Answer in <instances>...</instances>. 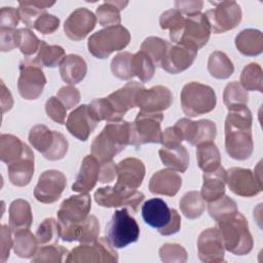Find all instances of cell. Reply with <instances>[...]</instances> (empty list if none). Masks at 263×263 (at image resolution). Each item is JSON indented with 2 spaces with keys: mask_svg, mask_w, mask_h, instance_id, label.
<instances>
[{
  "mask_svg": "<svg viewBox=\"0 0 263 263\" xmlns=\"http://www.w3.org/2000/svg\"><path fill=\"white\" fill-rule=\"evenodd\" d=\"M225 119V149L236 160L250 158L254 150L252 137V113L248 106L228 109Z\"/></svg>",
  "mask_w": 263,
  "mask_h": 263,
  "instance_id": "1",
  "label": "cell"
},
{
  "mask_svg": "<svg viewBox=\"0 0 263 263\" xmlns=\"http://www.w3.org/2000/svg\"><path fill=\"white\" fill-rule=\"evenodd\" d=\"M221 235L223 246L228 252L243 256L253 249V237L245 216L236 211L217 221L216 227Z\"/></svg>",
  "mask_w": 263,
  "mask_h": 263,
  "instance_id": "2",
  "label": "cell"
},
{
  "mask_svg": "<svg viewBox=\"0 0 263 263\" xmlns=\"http://www.w3.org/2000/svg\"><path fill=\"white\" fill-rule=\"evenodd\" d=\"M129 139L130 122L124 120L110 122L93 139L90 146L91 155L99 162L110 161L129 145Z\"/></svg>",
  "mask_w": 263,
  "mask_h": 263,
  "instance_id": "3",
  "label": "cell"
},
{
  "mask_svg": "<svg viewBox=\"0 0 263 263\" xmlns=\"http://www.w3.org/2000/svg\"><path fill=\"white\" fill-rule=\"evenodd\" d=\"M90 209L91 199L87 193L72 195L62 202L57 222L60 237L64 241H73L74 229L89 216Z\"/></svg>",
  "mask_w": 263,
  "mask_h": 263,
  "instance_id": "4",
  "label": "cell"
},
{
  "mask_svg": "<svg viewBox=\"0 0 263 263\" xmlns=\"http://www.w3.org/2000/svg\"><path fill=\"white\" fill-rule=\"evenodd\" d=\"M130 41V34L123 26L106 27L93 33L87 41L88 51L97 59H106L112 52L125 48Z\"/></svg>",
  "mask_w": 263,
  "mask_h": 263,
  "instance_id": "5",
  "label": "cell"
},
{
  "mask_svg": "<svg viewBox=\"0 0 263 263\" xmlns=\"http://www.w3.org/2000/svg\"><path fill=\"white\" fill-rule=\"evenodd\" d=\"M217 104L215 90L200 82L185 84L181 91V107L189 117L199 116L213 111Z\"/></svg>",
  "mask_w": 263,
  "mask_h": 263,
  "instance_id": "6",
  "label": "cell"
},
{
  "mask_svg": "<svg viewBox=\"0 0 263 263\" xmlns=\"http://www.w3.org/2000/svg\"><path fill=\"white\" fill-rule=\"evenodd\" d=\"M107 238L116 249H122L136 242L140 236V227L126 208L114 212L106 229Z\"/></svg>",
  "mask_w": 263,
  "mask_h": 263,
  "instance_id": "7",
  "label": "cell"
},
{
  "mask_svg": "<svg viewBox=\"0 0 263 263\" xmlns=\"http://www.w3.org/2000/svg\"><path fill=\"white\" fill-rule=\"evenodd\" d=\"M118 254L108 238L98 237L92 242L81 243L67 255V263H116Z\"/></svg>",
  "mask_w": 263,
  "mask_h": 263,
  "instance_id": "8",
  "label": "cell"
},
{
  "mask_svg": "<svg viewBox=\"0 0 263 263\" xmlns=\"http://www.w3.org/2000/svg\"><path fill=\"white\" fill-rule=\"evenodd\" d=\"M163 114L139 111L134 122H130L129 145L139 147L148 143H161V122Z\"/></svg>",
  "mask_w": 263,
  "mask_h": 263,
  "instance_id": "9",
  "label": "cell"
},
{
  "mask_svg": "<svg viewBox=\"0 0 263 263\" xmlns=\"http://www.w3.org/2000/svg\"><path fill=\"white\" fill-rule=\"evenodd\" d=\"M96 202L104 208L125 206L136 214L145 195L136 189H128L121 186H107L99 188L95 192Z\"/></svg>",
  "mask_w": 263,
  "mask_h": 263,
  "instance_id": "10",
  "label": "cell"
},
{
  "mask_svg": "<svg viewBox=\"0 0 263 263\" xmlns=\"http://www.w3.org/2000/svg\"><path fill=\"white\" fill-rule=\"evenodd\" d=\"M46 84V78L35 58H25L20 64L17 90L25 100L38 99Z\"/></svg>",
  "mask_w": 263,
  "mask_h": 263,
  "instance_id": "11",
  "label": "cell"
},
{
  "mask_svg": "<svg viewBox=\"0 0 263 263\" xmlns=\"http://www.w3.org/2000/svg\"><path fill=\"white\" fill-rule=\"evenodd\" d=\"M215 7L205 11L211 32L215 34L225 33L234 29L241 21V9L235 1L212 2Z\"/></svg>",
  "mask_w": 263,
  "mask_h": 263,
  "instance_id": "12",
  "label": "cell"
},
{
  "mask_svg": "<svg viewBox=\"0 0 263 263\" xmlns=\"http://www.w3.org/2000/svg\"><path fill=\"white\" fill-rule=\"evenodd\" d=\"M174 128L182 141H187L193 146L213 141L217 135L215 122L209 119L192 121L188 118H181L176 122Z\"/></svg>",
  "mask_w": 263,
  "mask_h": 263,
  "instance_id": "13",
  "label": "cell"
},
{
  "mask_svg": "<svg viewBox=\"0 0 263 263\" xmlns=\"http://www.w3.org/2000/svg\"><path fill=\"white\" fill-rule=\"evenodd\" d=\"M67 185L65 175L58 170L43 172L34 189L35 198L42 203H53L62 195Z\"/></svg>",
  "mask_w": 263,
  "mask_h": 263,
  "instance_id": "14",
  "label": "cell"
},
{
  "mask_svg": "<svg viewBox=\"0 0 263 263\" xmlns=\"http://www.w3.org/2000/svg\"><path fill=\"white\" fill-rule=\"evenodd\" d=\"M211 35V28L204 13H196L189 15L185 20L184 29L179 43L195 49L203 47Z\"/></svg>",
  "mask_w": 263,
  "mask_h": 263,
  "instance_id": "15",
  "label": "cell"
},
{
  "mask_svg": "<svg viewBox=\"0 0 263 263\" xmlns=\"http://www.w3.org/2000/svg\"><path fill=\"white\" fill-rule=\"evenodd\" d=\"M226 184L236 195L252 197L262 191V181L249 168L231 167L226 171Z\"/></svg>",
  "mask_w": 263,
  "mask_h": 263,
  "instance_id": "16",
  "label": "cell"
},
{
  "mask_svg": "<svg viewBox=\"0 0 263 263\" xmlns=\"http://www.w3.org/2000/svg\"><path fill=\"white\" fill-rule=\"evenodd\" d=\"M145 86L138 81L127 82L121 88L110 93L107 98L115 116L120 121L124 114L138 106V100Z\"/></svg>",
  "mask_w": 263,
  "mask_h": 263,
  "instance_id": "17",
  "label": "cell"
},
{
  "mask_svg": "<svg viewBox=\"0 0 263 263\" xmlns=\"http://www.w3.org/2000/svg\"><path fill=\"white\" fill-rule=\"evenodd\" d=\"M97 24V16L89 9L80 7L75 9L64 24L66 36L73 41H80L90 33Z\"/></svg>",
  "mask_w": 263,
  "mask_h": 263,
  "instance_id": "18",
  "label": "cell"
},
{
  "mask_svg": "<svg viewBox=\"0 0 263 263\" xmlns=\"http://www.w3.org/2000/svg\"><path fill=\"white\" fill-rule=\"evenodd\" d=\"M197 55V49L183 45L171 44L161 61L160 67L167 73L178 74L188 69Z\"/></svg>",
  "mask_w": 263,
  "mask_h": 263,
  "instance_id": "19",
  "label": "cell"
},
{
  "mask_svg": "<svg viewBox=\"0 0 263 263\" xmlns=\"http://www.w3.org/2000/svg\"><path fill=\"white\" fill-rule=\"evenodd\" d=\"M197 253L200 261L205 263L223 262L225 248L217 228L204 229L197 239Z\"/></svg>",
  "mask_w": 263,
  "mask_h": 263,
  "instance_id": "20",
  "label": "cell"
},
{
  "mask_svg": "<svg viewBox=\"0 0 263 263\" xmlns=\"http://www.w3.org/2000/svg\"><path fill=\"white\" fill-rule=\"evenodd\" d=\"M173 101V95L166 86L156 85L149 89L144 88L141 91L137 107L143 112L158 113L168 109L172 106Z\"/></svg>",
  "mask_w": 263,
  "mask_h": 263,
  "instance_id": "21",
  "label": "cell"
},
{
  "mask_svg": "<svg viewBox=\"0 0 263 263\" xmlns=\"http://www.w3.org/2000/svg\"><path fill=\"white\" fill-rule=\"evenodd\" d=\"M98 121L92 117L88 105H81L68 116L66 127L69 133L80 141H86L93 132Z\"/></svg>",
  "mask_w": 263,
  "mask_h": 263,
  "instance_id": "22",
  "label": "cell"
},
{
  "mask_svg": "<svg viewBox=\"0 0 263 263\" xmlns=\"http://www.w3.org/2000/svg\"><path fill=\"white\" fill-rule=\"evenodd\" d=\"M145 165L142 160L127 157L117 164V182L115 185L128 189L139 188L145 177Z\"/></svg>",
  "mask_w": 263,
  "mask_h": 263,
  "instance_id": "23",
  "label": "cell"
},
{
  "mask_svg": "<svg viewBox=\"0 0 263 263\" xmlns=\"http://www.w3.org/2000/svg\"><path fill=\"white\" fill-rule=\"evenodd\" d=\"M7 171L9 181L14 186L24 187L31 182L34 174V154L29 146L20 158L8 164Z\"/></svg>",
  "mask_w": 263,
  "mask_h": 263,
  "instance_id": "24",
  "label": "cell"
},
{
  "mask_svg": "<svg viewBox=\"0 0 263 263\" xmlns=\"http://www.w3.org/2000/svg\"><path fill=\"white\" fill-rule=\"evenodd\" d=\"M182 186L181 176L171 168L160 170L152 175L149 181V190L153 194L174 196Z\"/></svg>",
  "mask_w": 263,
  "mask_h": 263,
  "instance_id": "25",
  "label": "cell"
},
{
  "mask_svg": "<svg viewBox=\"0 0 263 263\" xmlns=\"http://www.w3.org/2000/svg\"><path fill=\"white\" fill-rule=\"evenodd\" d=\"M142 217L146 224L159 230L170 222L172 212L161 198H151L142 205Z\"/></svg>",
  "mask_w": 263,
  "mask_h": 263,
  "instance_id": "26",
  "label": "cell"
},
{
  "mask_svg": "<svg viewBox=\"0 0 263 263\" xmlns=\"http://www.w3.org/2000/svg\"><path fill=\"white\" fill-rule=\"evenodd\" d=\"M100 162L92 155L83 158L80 171L72 185V190L79 193H87L96 186L99 181Z\"/></svg>",
  "mask_w": 263,
  "mask_h": 263,
  "instance_id": "27",
  "label": "cell"
},
{
  "mask_svg": "<svg viewBox=\"0 0 263 263\" xmlns=\"http://www.w3.org/2000/svg\"><path fill=\"white\" fill-rule=\"evenodd\" d=\"M203 184L201 187V196L205 201H214L225 194L226 171L223 166H218L211 172H204Z\"/></svg>",
  "mask_w": 263,
  "mask_h": 263,
  "instance_id": "28",
  "label": "cell"
},
{
  "mask_svg": "<svg viewBox=\"0 0 263 263\" xmlns=\"http://www.w3.org/2000/svg\"><path fill=\"white\" fill-rule=\"evenodd\" d=\"M162 163L179 173H185L189 166V153L182 144L162 146L158 151Z\"/></svg>",
  "mask_w": 263,
  "mask_h": 263,
  "instance_id": "29",
  "label": "cell"
},
{
  "mask_svg": "<svg viewBox=\"0 0 263 263\" xmlns=\"http://www.w3.org/2000/svg\"><path fill=\"white\" fill-rule=\"evenodd\" d=\"M87 72V65L83 58L78 54H68L60 64V74L62 79L70 84L81 82Z\"/></svg>",
  "mask_w": 263,
  "mask_h": 263,
  "instance_id": "30",
  "label": "cell"
},
{
  "mask_svg": "<svg viewBox=\"0 0 263 263\" xmlns=\"http://www.w3.org/2000/svg\"><path fill=\"white\" fill-rule=\"evenodd\" d=\"M235 46L243 55L255 57L263 51V35L256 29H246L235 37Z\"/></svg>",
  "mask_w": 263,
  "mask_h": 263,
  "instance_id": "31",
  "label": "cell"
},
{
  "mask_svg": "<svg viewBox=\"0 0 263 263\" xmlns=\"http://www.w3.org/2000/svg\"><path fill=\"white\" fill-rule=\"evenodd\" d=\"M33 222L30 203L25 199H15L9 205V227L12 232L29 229Z\"/></svg>",
  "mask_w": 263,
  "mask_h": 263,
  "instance_id": "32",
  "label": "cell"
},
{
  "mask_svg": "<svg viewBox=\"0 0 263 263\" xmlns=\"http://www.w3.org/2000/svg\"><path fill=\"white\" fill-rule=\"evenodd\" d=\"M12 249L20 258H31L38 250L37 237L29 229H21L13 232Z\"/></svg>",
  "mask_w": 263,
  "mask_h": 263,
  "instance_id": "33",
  "label": "cell"
},
{
  "mask_svg": "<svg viewBox=\"0 0 263 263\" xmlns=\"http://www.w3.org/2000/svg\"><path fill=\"white\" fill-rule=\"evenodd\" d=\"M197 164L203 172L216 170L221 164V155L213 141L203 142L197 145L196 149Z\"/></svg>",
  "mask_w": 263,
  "mask_h": 263,
  "instance_id": "34",
  "label": "cell"
},
{
  "mask_svg": "<svg viewBox=\"0 0 263 263\" xmlns=\"http://www.w3.org/2000/svg\"><path fill=\"white\" fill-rule=\"evenodd\" d=\"M128 4L127 1H105L96 11L99 24L104 27L120 25V11Z\"/></svg>",
  "mask_w": 263,
  "mask_h": 263,
  "instance_id": "35",
  "label": "cell"
},
{
  "mask_svg": "<svg viewBox=\"0 0 263 263\" xmlns=\"http://www.w3.org/2000/svg\"><path fill=\"white\" fill-rule=\"evenodd\" d=\"M27 146L28 145L22 142L17 137L2 134L0 137V159L9 164L24 154Z\"/></svg>",
  "mask_w": 263,
  "mask_h": 263,
  "instance_id": "36",
  "label": "cell"
},
{
  "mask_svg": "<svg viewBox=\"0 0 263 263\" xmlns=\"http://www.w3.org/2000/svg\"><path fill=\"white\" fill-rule=\"evenodd\" d=\"M54 3V1H20L17 9L21 21L28 28H33L37 18Z\"/></svg>",
  "mask_w": 263,
  "mask_h": 263,
  "instance_id": "37",
  "label": "cell"
},
{
  "mask_svg": "<svg viewBox=\"0 0 263 263\" xmlns=\"http://www.w3.org/2000/svg\"><path fill=\"white\" fill-rule=\"evenodd\" d=\"M208 71L214 78L227 79L233 74L234 66L225 52L215 50L209 57Z\"/></svg>",
  "mask_w": 263,
  "mask_h": 263,
  "instance_id": "38",
  "label": "cell"
},
{
  "mask_svg": "<svg viewBox=\"0 0 263 263\" xmlns=\"http://www.w3.org/2000/svg\"><path fill=\"white\" fill-rule=\"evenodd\" d=\"M54 137L55 130H50L43 124H37L29 133V142L33 148L45 156L53 145Z\"/></svg>",
  "mask_w": 263,
  "mask_h": 263,
  "instance_id": "39",
  "label": "cell"
},
{
  "mask_svg": "<svg viewBox=\"0 0 263 263\" xmlns=\"http://www.w3.org/2000/svg\"><path fill=\"white\" fill-rule=\"evenodd\" d=\"M185 17L178 9H170L161 13L159 25L162 30H170L171 40L177 44L180 41L185 25Z\"/></svg>",
  "mask_w": 263,
  "mask_h": 263,
  "instance_id": "40",
  "label": "cell"
},
{
  "mask_svg": "<svg viewBox=\"0 0 263 263\" xmlns=\"http://www.w3.org/2000/svg\"><path fill=\"white\" fill-rule=\"evenodd\" d=\"M65 57V49L62 46L49 45L41 40L35 60L42 67L54 68L62 63Z\"/></svg>",
  "mask_w": 263,
  "mask_h": 263,
  "instance_id": "41",
  "label": "cell"
},
{
  "mask_svg": "<svg viewBox=\"0 0 263 263\" xmlns=\"http://www.w3.org/2000/svg\"><path fill=\"white\" fill-rule=\"evenodd\" d=\"M179 204L184 216L191 220L199 218L205 209V200L198 191H189L185 193L180 199Z\"/></svg>",
  "mask_w": 263,
  "mask_h": 263,
  "instance_id": "42",
  "label": "cell"
},
{
  "mask_svg": "<svg viewBox=\"0 0 263 263\" xmlns=\"http://www.w3.org/2000/svg\"><path fill=\"white\" fill-rule=\"evenodd\" d=\"M240 85L246 90L263 91V71L260 65L251 63L247 65L240 74Z\"/></svg>",
  "mask_w": 263,
  "mask_h": 263,
  "instance_id": "43",
  "label": "cell"
},
{
  "mask_svg": "<svg viewBox=\"0 0 263 263\" xmlns=\"http://www.w3.org/2000/svg\"><path fill=\"white\" fill-rule=\"evenodd\" d=\"M100 223L97 217L90 215L82 223H80L73 233V241L81 243L92 242L99 237Z\"/></svg>",
  "mask_w": 263,
  "mask_h": 263,
  "instance_id": "44",
  "label": "cell"
},
{
  "mask_svg": "<svg viewBox=\"0 0 263 263\" xmlns=\"http://www.w3.org/2000/svg\"><path fill=\"white\" fill-rule=\"evenodd\" d=\"M132 68L134 76H137L142 82L149 81L155 73V65L152 60L142 50L133 54Z\"/></svg>",
  "mask_w": 263,
  "mask_h": 263,
  "instance_id": "45",
  "label": "cell"
},
{
  "mask_svg": "<svg viewBox=\"0 0 263 263\" xmlns=\"http://www.w3.org/2000/svg\"><path fill=\"white\" fill-rule=\"evenodd\" d=\"M168 45L170 43L167 41L159 37L150 36L143 41L141 45V50L152 60L155 67H160L161 61L166 52Z\"/></svg>",
  "mask_w": 263,
  "mask_h": 263,
  "instance_id": "46",
  "label": "cell"
},
{
  "mask_svg": "<svg viewBox=\"0 0 263 263\" xmlns=\"http://www.w3.org/2000/svg\"><path fill=\"white\" fill-rule=\"evenodd\" d=\"M223 102L228 109L238 106H248L249 95L239 82L232 81L227 83L224 88Z\"/></svg>",
  "mask_w": 263,
  "mask_h": 263,
  "instance_id": "47",
  "label": "cell"
},
{
  "mask_svg": "<svg viewBox=\"0 0 263 263\" xmlns=\"http://www.w3.org/2000/svg\"><path fill=\"white\" fill-rule=\"evenodd\" d=\"M68 254V250L63 246L59 245L58 242L50 243L48 246L42 245V247L37 250L36 254L32 258V262L60 263L63 261V257Z\"/></svg>",
  "mask_w": 263,
  "mask_h": 263,
  "instance_id": "48",
  "label": "cell"
},
{
  "mask_svg": "<svg viewBox=\"0 0 263 263\" xmlns=\"http://www.w3.org/2000/svg\"><path fill=\"white\" fill-rule=\"evenodd\" d=\"M133 54L128 51L117 53L111 61L112 74L121 80H129L134 77L132 68Z\"/></svg>",
  "mask_w": 263,
  "mask_h": 263,
  "instance_id": "49",
  "label": "cell"
},
{
  "mask_svg": "<svg viewBox=\"0 0 263 263\" xmlns=\"http://www.w3.org/2000/svg\"><path fill=\"white\" fill-rule=\"evenodd\" d=\"M236 211H237L236 202L232 198L226 195H223L222 197L214 201H211L208 205V212L215 221H218L225 216L233 214Z\"/></svg>",
  "mask_w": 263,
  "mask_h": 263,
  "instance_id": "50",
  "label": "cell"
},
{
  "mask_svg": "<svg viewBox=\"0 0 263 263\" xmlns=\"http://www.w3.org/2000/svg\"><path fill=\"white\" fill-rule=\"evenodd\" d=\"M36 237L39 245L58 242L60 237L58 222L53 218L44 219L37 229Z\"/></svg>",
  "mask_w": 263,
  "mask_h": 263,
  "instance_id": "51",
  "label": "cell"
},
{
  "mask_svg": "<svg viewBox=\"0 0 263 263\" xmlns=\"http://www.w3.org/2000/svg\"><path fill=\"white\" fill-rule=\"evenodd\" d=\"M159 256L162 262L165 263H184L187 261V252L186 250L179 243L167 242L160 247Z\"/></svg>",
  "mask_w": 263,
  "mask_h": 263,
  "instance_id": "52",
  "label": "cell"
},
{
  "mask_svg": "<svg viewBox=\"0 0 263 263\" xmlns=\"http://www.w3.org/2000/svg\"><path fill=\"white\" fill-rule=\"evenodd\" d=\"M39 45H40V40L30 29L28 28L20 29L18 48L26 58H29L34 53H36L39 49Z\"/></svg>",
  "mask_w": 263,
  "mask_h": 263,
  "instance_id": "53",
  "label": "cell"
},
{
  "mask_svg": "<svg viewBox=\"0 0 263 263\" xmlns=\"http://www.w3.org/2000/svg\"><path fill=\"white\" fill-rule=\"evenodd\" d=\"M45 112L47 116L55 121L57 123L64 124L66 115H67V108L65 105L57 98L50 97L45 103Z\"/></svg>",
  "mask_w": 263,
  "mask_h": 263,
  "instance_id": "54",
  "label": "cell"
},
{
  "mask_svg": "<svg viewBox=\"0 0 263 263\" xmlns=\"http://www.w3.org/2000/svg\"><path fill=\"white\" fill-rule=\"evenodd\" d=\"M20 45V29L0 28V49L10 51Z\"/></svg>",
  "mask_w": 263,
  "mask_h": 263,
  "instance_id": "55",
  "label": "cell"
},
{
  "mask_svg": "<svg viewBox=\"0 0 263 263\" xmlns=\"http://www.w3.org/2000/svg\"><path fill=\"white\" fill-rule=\"evenodd\" d=\"M60 26V18L53 14L47 12L40 15L34 24V29L39 31L41 34L47 35L55 32Z\"/></svg>",
  "mask_w": 263,
  "mask_h": 263,
  "instance_id": "56",
  "label": "cell"
},
{
  "mask_svg": "<svg viewBox=\"0 0 263 263\" xmlns=\"http://www.w3.org/2000/svg\"><path fill=\"white\" fill-rule=\"evenodd\" d=\"M68 141L65 138V136L59 132L55 130V137H54V142L49 150V152L44 156L48 160H60L64 158L66 153L68 152Z\"/></svg>",
  "mask_w": 263,
  "mask_h": 263,
  "instance_id": "57",
  "label": "cell"
},
{
  "mask_svg": "<svg viewBox=\"0 0 263 263\" xmlns=\"http://www.w3.org/2000/svg\"><path fill=\"white\" fill-rule=\"evenodd\" d=\"M57 98L68 109L74 108L80 101V92L73 85H66L60 88L57 93Z\"/></svg>",
  "mask_w": 263,
  "mask_h": 263,
  "instance_id": "58",
  "label": "cell"
},
{
  "mask_svg": "<svg viewBox=\"0 0 263 263\" xmlns=\"http://www.w3.org/2000/svg\"><path fill=\"white\" fill-rule=\"evenodd\" d=\"M10 227L7 225H1L0 227V262L5 263L6 260L9 258L10 249L12 248V237Z\"/></svg>",
  "mask_w": 263,
  "mask_h": 263,
  "instance_id": "59",
  "label": "cell"
},
{
  "mask_svg": "<svg viewBox=\"0 0 263 263\" xmlns=\"http://www.w3.org/2000/svg\"><path fill=\"white\" fill-rule=\"evenodd\" d=\"M21 21L18 9L14 7H3L0 10V28L15 29Z\"/></svg>",
  "mask_w": 263,
  "mask_h": 263,
  "instance_id": "60",
  "label": "cell"
},
{
  "mask_svg": "<svg viewBox=\"0 0 263 263\" xmlns=\"http://www.w3.org/2000/svg\"><path fill=\"white\" fill-rule=\"evenodd\" d=\"M176 9H178L182 14L186 15H193L196 13H199L200 10L202 9L203 2L200 0H188V1H183V0H178L175 2Z\"/></svg>",
  "mask_w": 263,
  "mask_h": 263,
  "instance_id": "61",
  "label": "cell"
},
{
  "mask_svg": "<svg viewBox=\"0 0 263 263\" xmlns=\"http://www.w3.org/2000/svg\"><path fill=\"white\" fill-rule=\"evenodd\" d=\"M117 176V164L114 161L100 162V175L99 181L101 183H110Z\"/></svg>",
  "mask_w": 263,
  "mask_h": 263,
  "instance_id": "62",
  "label": "cell"
},
{
  "mask_svg": "<svg viewBox=\"0 0 263 263\" xmlns=\"http://www.w3.org/2000/svg\"><path fill=\"white\" fill-rule=\"evenodd\" d=\"M171 212H172V217H171L170 222L163 228L158 230V232L164 236L175 234L181 228V217H180L179 213L175 209H171Z\"/></svg>",
  "mask_w": 263,
  "mask_h": 263,
  "instance_id": "63",
  "label": "cell"
},
{
  "mask_svg": "<svg viewBox=\"0 0 263 263\" xmlns=\"http://www.w3.org/2000/svg\"><path fill=\"white\" fill-rule=\"evenodd\" d=\"M1 108H2V113H5L6 111H9L13 105V99L12 96L9 91V89L5 86L4 82L1 81Z\"/></svg>",
  "mask_w": 263,
  "mask_h": 263,
  "instance_id": "64",
  "label": "cell"
}]
</instances>
